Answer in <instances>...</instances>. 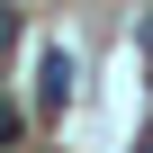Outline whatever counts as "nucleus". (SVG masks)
Returning a JSON list of instances; mask_svg holds the SVG:
<instances>
[{"label":"nucleus","instance_id":"f257e3e1","mask_svg":"<svg viewBox=\"0 0 153 153\" xmlns=\"http://www.w3.org/2000/svg\"><path fill=\"white\" fill-rule=\"evenodd\" d=\"M36 99H45V108H63V99H72V54H63V45L45 54V81H36Z\"/></svg>","mask_w":153,"mask_h":153},{"label":"nucleus","instance_id":"20e7f679","mask_svg":"<svg viewBox=\"0 0 153 153\" xmlns=\"http://www.w3.org/2000/svg\"><path fill=\"white\" fill-rule=\"evenodd\" d=\"M144 54H153V27H144Z\"/></svg>","mask_w":153,"mask_h":153},{"label":"nucleus","instance_id":"7ed1b4c3","mask_svg":"<svg viewBox=\"0 0 153 153\" xmlns=\"http://www.w3.org/2000/svg\"><path fill=\"white\" fill-rule=\"evenodd\" d=\"M9 45H18V9H0V54H9Z\"/></svg>","mask_w":153,"mask_h":153},{"label":"nucleus","instance_id":"f03ea898","mask_svg":"<svg viewBox=\"0 0 153 153\" xmlns=\"http://www.w3.org/2000/svg\"><path fill=\"white\" fill-rule=\"evenodd\" d=\"M18 126H27V117H18V99H0V144H18Z\"/></svg>","mask_w":153,"mask_h":153},{"label":"nucleus","instance_id":"39448f33","mask_svg":"<svg viewBox=\"0 0 153 153\" xmlns=\"http://www.w3.org/2000/svg\"><path fill=\"white\" fill-rule=\"evenodd\" d=\"M144 153H153V135H144Z\"/></svg>","mask_w":153,"mask_h":153}]
</instances>
